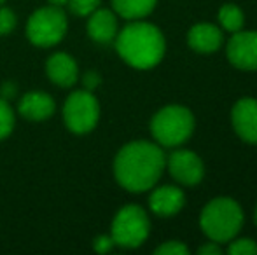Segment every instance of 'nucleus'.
<instances>
[{
	"label": "nucleus",
	"mask_w": 257,
	"mask_h": 255,
	"mask_svg": "<svg viewBox=\"0 0 257 255\" xmlns=\"http://www.w3.org/2000/svg\"><path fill=\"white\" fill-rule=\"evenodd\" d=\"M51 6H56V7H65L68 4V0H48Z\"/></svg>",
	"instance_id": "bb28decb"
},
{
	"label": "nucleus",
	"mask_w": 257,
	"mask_h": 255,
	"mask_svg": "<svg viewBox=\"0 0 257 255\" xmlns=\"http://www.w3.org/2000/svg\"><path fill=\"white\" fill-rule=\"evenodd\" d=\"M219 21L224 30L234 34V32H240L243 28L245 18L238 6H234V4H224L219 9Z\"/></svg>",
	"instance_id": "f3484780"
},
{
	"label": "nucleus",
	"mask_w": 257,
	"mask_h": 255,
	"mask_svg": "<svg viewBox=\"0 0 257 255\" xmlns=\"http://www.w3.org/2000/svg\"><path fill=\"white\" fill-rule=\"evenodd\" d=\"M243 225V210L233 197H213L201 210L200 227L215 243H227Z\"/></svg>",
	"instance_id": "7ed1b4c3"
},
{
	"label": "nucleus",
	"mask_w": 257,
	"mask_h": 255,
	"mask_svg": "<svg viewBox=\"0 0 257 255\" xmlns=\"http://www.w3.org/2000/svg\"><path fill=\"white\" fill-rule=\"evenodd\" d=\"M115 51L124 63L139 70H149L161 63L166 53V41L156 25L135 20L117 32Z\"/></svg>",
	"instance_id": "f03ea898"
},
{
	"label": "nucleus",
	"mask_w": 257,
	"mask_h": 255,
	"mask_svg": "<svg viewBox=\"0 0 257 255\" xmlns=\"http://www.w3.org/2000/svg\"><path fill=\"white\" fill-rule=\"evenodd\" d=\"M6 2H7V0H0V6H4Z\"/></svg>",
	"instance_id": "c85d7f7f"
},
{
	"label": "nucleus",
	"mask_w": 257,
	"mask_h": 255,
	"mask_svg": "<svg viewBox=\"0 0 257 255\" xmlns=\"http://www.w3.org/2000/svg\"><path fill=\"white\" fill-rule=\"evenodd\" d=\"M68 11L77 18H88L100 7V0H68Z\"/></svg>",
	"instance_id": "6ab92c4d"
},
{
	"label": "nucleus",
	"mask_w": 257,
	"mask_h": 255,
	"mask_svg": "<svg viewBox=\"0 0 257 255\" xmlns=\"http://www.w3.org/2000/svg\"><path fill=\"white\" fill-rule=\"evenodd\" d=\"M46 74L53 84L60 88H72L79 81V65L68 53H54L46 62Z\"/></svg>",
	"instance_id": "f8f14e48"
},
{
	"label": "nucleus",
	"mask_w": 257,
	"mask_h": 255,
	"mask_svg": "<svg viewBox=\"0 0 257 255\" xmlns=\"http://www.w3.org/2000/svg\"><path fill=\"white\" fill-rule=\"evenodd\" d=\"M151 232L147 211L139 204H126L115 213L110 225V236L121 248H139Z\"/></svg>",
	"instance_id": "423d86ee"
},
{
	"label": "nucleus",
	"mask_w": 257,
	"mask_h": 255,
	"mask_svg": "<svg viewBox=\"0 0 257 255\" xmlns=\"http://www.w3.org/2000/svg\"><path fill=\"white\" fill-rule=\"evenodd\" d=\"M222 32L219 27L210 23H200L194 25L189 32H187V44L193 51L203 53V55H210L215 53L217 49L222 46Z\"/></svg>",
	"instance_id": "2eb2a0df"
},
{
	"label": "nucleus",
	"mask_w": 257,
	"mask_h": 255,
	"mask_svg": "<svg viewBox=\"0 0 257 255\" xmlns=\"http://www.w3.org/2000/svg\"><path fill=\"white\" fill-rule=\"evenodd\" d=\"M18 25V18L13 9L6 6H0V37L13 34V30Z\"/></svg>",
	"instance_id": "412c9836"
},
{
	"label": "nucleus",
	"mask_w": 257,
	"mask_h": 255,
	"mask_svg": "<svg viewBox=\"0 0 257 255\" xmlns=\"http://www.w3.org/2000/svg\"><path fill=\"white\" fill-rule=\"evenodd\" d=\"M254 220H255V225H257V206H255V211H254Z\"/></svg>",
	"instance_id": "cd10ccee"
},
{
	"label": "nucleus",
	"mask_w": 257,
	"mask_h": 255,
	"mask_svg": "<svg viewBox=\"0 0 257 255\" xmlns=\"http://www.w3.org/2000/svg\"><path fill=\"white\" fill-rule=\"evenodd\" d=\"M231 123L243 142L257 143V100L241 98L231 110Z\"/></svg>",
	"instance_id": "9d476101"
},
{
	"label": "nucleus",
	"mask_w": 257,
	"mask_h": 255,
	"mask_svg": "<svg viewBox=\"0 0 257 255\" xmlns=\"http://www.w3.org/2000/svg\"><path fill=\"white\" fill-rule=\"evenodd\" d=\"M166 166L161 145L147 140H135L121 147L114 159V177L130 192H146L153 189Z\"/></svg>",
	"instance_id": "f257e3e1"
},
{
	"label": "nucleus",
	"mask_w": 257,
	"mask_h": 255,
	"mask_svg": "<svg viewBox=\"0 0 257 255\" xmlns=\"http://www.w3.org/2000/svg\"><path fill=\"white\" fill-rule=\"evenodd\" d=\"M63 123L75 135H88L100 121V103L93 91L75 89L63 103Z\"/></svg>",
	"instance_id": "0eeeda50"
},
{
	"label": "nucleus",
	"mask_w": 257,
	"mask_h": 255,
	"mask_svg": "<svg viewBox=\"0 0 257 255\" xmlns=\"http://www.w3.org/2000/svg\"><path fill=\"white\" fill-rule=\"evenodd\" d=\"M158 0H112V7L117 16L128 21L142 20L154 11Z\"/></svg>",
	"instance_id": "dca6fc26"
},
{
	"label": "nucleus",
	"mask_w": 257,
	"mask_h": 255,
	"mask_svg": "<svg viewBox=\"0 0 257 255\" xmlns=\"http://www.w3.org/2000/svg\"><path fill=\"white\" fill-rule=\"evenodd\" d=\"M68 30V18L63 7L46 6L37 9L27 21L25 34L37 48H53L60 44Z\"/></svg>",
	"instance_id": "39448f33"
},
{
	"label": "nucleus",
	"mask_w": 257,
	"mask_h": 255,
	"mask_svg": "<svg viewBox=\"0 0 257 255\" xmlns=\"http://www.w3.org/2000/svg\"><path fill=\"white\" fill-rule=\"evenodd\" d=\"M166 166L173 178L182 185H198L205 177V166L201 157L193 150H175L166 159Z\"/></svg>",
	"instance_id": "6e6552de"
},
{
	"label": "nucleus",
	"mask_w": 257,
	"mask_h": 255,
	"mask_svg": "<svg viewBox=\"0 0 257 255\" xmlns=\"http://www.w3.org/2000/svg\"><path fill=\"white\" fill-rule=\"evenodd\" d=\"M100 82H102V77H100V74L95 70L86 72L84 77H82V84H84V89H88V91H95L100 86Z\"/></svg>",
	"instance_id": "b1692460"
},
{
	"label": "nucleus",
	"mask_w": 257,
	"mask_h": 255,
	"mask_svg": "<svg viewBox=\"0 0 257 255\" xmlns=\"http://www.w3.org/2000/svg\"><path fill=\"white\" fill-rule=\"evenodd\" d=\"M227 60L240 70H257V32H234L227 42Z\"/></svg>",
	"instance_id": "1a4fd4ad"
},
{
	"label": "nucleus",
	"mask_w": 257,
	"mask_h": 255,
	"mask_svg": "<svg viewBox=\"0 0 257 255\" xmlns=\"http://www.w3.org/2000/svg\"><path fill=\"white\" fill-rule=\"evenodd\" d=\"M184 203H186V196L182 189L175 185H161L154 189L149 197L151 210L159 217H173L182 210Z\"/></svg>",
	"instance_id": "ddd939ff"
},
{
	"label": "nucleus",
	"mask_w": 257,
	"mask_h": 255,
	"mask_svg": "<svg viewBox=\"0 0 257 255\" xmlns=\"http://www.w3.org/2000/svg\"><path fill=\"white\" fill-rule=\"evenodd\" d=\"M194 131V116L187 107L168 105L153 116L151 133L161 147H179L191 138Z\"/></svg>",
	"instance_id": "20e7f679"
},
{
	"label": "nucleus",
	"mask_w": 257,
	"mask_h": 255,
	"mask_svg": "<svg viewBox=\"0 0 257 255\" xmlns=\"http://www.w3.org/2000/svg\"><path fill=\"white\" fill-rule=\"evenodd\" d=\"M227 253L231 255H257V243L250 238L234 239L227 246Z\"/></svg>",
	"instance_id": "aec40b11"
},
{
	"label": "nucleus",
	"mask_w": 257,
	"mask_h": 255,
	"mask_svg": "<svg viewBox=\"0 0 257 255\" xmlns=\"http://www.w3.org/2000/svg\"><path fill=\"white\" fill-rule=\"evenodd\" d=\"M18 112L23 119L41 123L51 119L56 112V103L53 96L44 91H30L21 96L18 102Z\"/></svg>",
	"instance_id": "9b49d317"
},
{
	"label": "nucleus",
	"mask_w": 257,
	"mask_h": 255,
	"mask_svg": "<svg viewBox=\"0 0 257 255\" xmlns=\"http://www.w3.org/2000/svg\"><path fill=\"white\" fill-rule=\"evenodd\" d=\"M117 14L110 9H96L88 16V35L98 44H110L117 35Z\"/></svg>",
	"instance_id": "4468645a"
},
{
	"label": "nucleus",
	"mask_w": 257,
	"mask_h": 255,
	"mask_svg": "<svg viewBox=\"0 0 257 255\" xmlns=\"http://www.w3.org/2000/svg\"><path fill=\"white\" fill-rule=\"evenodd\" d=\"M154 253L156 255H187L189 253V248H187L182 241L172 239V241H166V243H163V245H159L158 248L154 250Z\"/></svg>",
	"instance_id": "4be33fe9"
},
{
	"label": "nucleus",
	"mask_w": 257,
	"mask_h": 255,
	"mask_svg": "<svg viewBox=\"0 0 257 255\" xmlns=\"http://www.w3.org/2000/svg\"><path fill=\"white\" fill-rule=\"evenodd\" d=\"M14 95H16V84H13V82H6V84L0 88V96H2V98L11 100Z\"/></svg>",
	"instance_id": "a878e982"
},
{
	"label": "nucleus",
	"mask_w": 257,
	"mask_h": 255,
	"mask_svg": "<svg viewBox=\"0 0 257 255\" xmlns=\"http://www.w3.org/2000/svg\"><path fill=\"white\" fill-rule=\"evenodd\" d=\"M198 253L200 255H220L222 253V248H220V243L212 241V243H206V245L200 246V248H198Z\"/></svg>",
	"instance_id": "393cba45"
},
{
	"label": "nucleus",
	"mask_w": 257,
	"mask_h": 255,
	"mask_svg": "<svg viewBox=\"0 0 257 255\" xmlns=\"http://www.w3.org/2000/svg\"><path fill=\"white\" fill-rule=\"evenodd\" d=\"M114 246H115V243L110 234L96 236L95 241H93V248H95L96 253H108Z\"/></svg>",
	"instance_id": "5701e85b"
},
{
	"label": "nucleus",
	"mask_w": 257,
	"mask_h": 255,
	"mask_svg": "<svg viewBox=\"0 0 257 255\" xmlns=\"http://www.w3.org/2000/svg\"><path fill=\"white\" fill-rule=\"evenodd\" d=\"M14 123H16V116L9 100L0 96V140H6L13 133Z\"/></svg>",
	"instance_id": "a211bd4d"
}]
</instances>
